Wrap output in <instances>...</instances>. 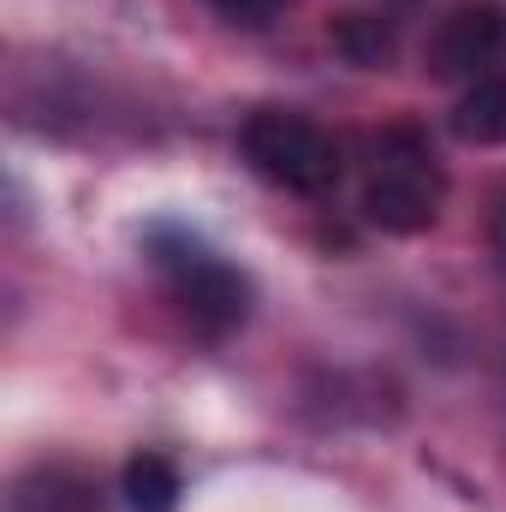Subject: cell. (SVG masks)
Listing matches in <instances>:
<instances>
[{
    "instance_id": "4",
    "label": "cell",
    "mask_w": 506,
    "mask_h": 512,
    "mask_svg": "<svg viewBox=\"0 0 506 512\" xmlns=\"http://www.w3.org/2000/svg\"><path fill=\"white\" fill-rule=\"evenodd\" d=\"M501 54H506V12L501 6H459L423 42V72L429 78H477Z\"/></svg>"
},
{
    "instance_id": "5",
    "label": "cell",
    "mask_w": 506,
    "mask_h": 512,
    "mask_svg": "<svg viewBox=\"0 0 506 512\" xmlns=\"http://www.w3.org/2000/svg\"><path fill=\"white\" fill-rule=\"evenodd\" d=\"M447 131H453L465 149H501L506 143V78H477V84L453 102Z\"/></svg>"
},
{
    "instance_id": "7",
    "label": "cell",
    "mask_w": 506,
    "mask_h": 512,
    "mask_svg": "<svg viewBox=\"0 0 506 512\" xmlns=\"http://www.w3.org/2000/svg\"><path fill=\"white\" fill-rule=\"evenodd\" d=\"M334 48H340L352 66H381V60L393 54V36H387V24H381V18L352 12V18H340V24H334Z\"/></svg>"
},
{
    "instance_id": "9",
    "label": "cell",
    "mask_w": 506,
    "mask_h": 512,
    "mask_svg": "<svg viewBox=\"0 0 506 512\" xmlns=\"http://www.w3.org/2000/svg\"><path fill=\"white\" fill-rule=\"evenodd\" d=\"M489 233H495V251H501V262H506V191L495 197V221H489Z\"/></svg>"
},
{
    "instance_id": "8",
    "label": "cell",
    "mask_w": 506,
    "mask_h": 512,
    "mask_svg": "<svg viewBox=\"0 0 506 512\" xmlns=\"http://www.w3.org/2000/svg\"><path fill=\"white\" fill-rule=\"evenodd\" d=\"M215 6H221L227 18H239V24H262V18H268L280 0H215Z\"/></svg>"
},
{
    "instance_id": "6",
    "label": "cell",
    "mask_w": 506,
    "mask_h": 512,
    "mask_svg": "<svg viewBox=\"0 0 506 512\" xmlns=\"http://www.w3.org/2000/svg\"><path fill=\"white\" fill-rule=\"evenodd\" d=\"M120 495H126L131 512H173L179 495H185L179 465L161 459V453H137V459L126 465V477H120Z\"/></svg>"
},
{
    "instance_id": "1",
    "label": "cell",
    "mask_w": 506,
    "mask_h": 512,
    "mask_svg": "<svg viewBox=\"0 0 506 512\" xmlns=\"http://www.w3.org/2000/svg\"><path fill=\"white\" fill-rule=\"evenodd\" d=\"M441 161L429 155V143L417 131H387L376 143V167L364 179V215L370 227L393 233V239H417L441 221Z\"/></svg>"
},
{
    "instance_id": "3",
    "label": "cell",
    "mask_w": 506,
    "mask_h": 512,
    "mask_svg": "<svg viewBox=\"0 0 506 512\" xmlns=\"http://www.w3.org/2000/svg\"><path fill=\"white\" fill-rule=\"evenodd\" d=\"M239 149L268 185L292 197H328L340 185V143L292 108H256L239 131Z\"/></svg>"
},
{
    "instance_id": "2",
    "label": "cell",
    "mask_w": 506,
    "mask_h": 512,
    "mask_svg": "<svg viewBox=\"0 0 506 512\" xmlns=\"http://www.w3.org/2000/svg\"><path fill=\"white\" fill-rule=\"evenodd\" d=\"M149 256L167 274V292L191 316V328H203V334L245 328V316H251V280L233 262H221L209 245H197V239H185L173 227H155L149 233Z\"/></svg>"
}]
</instances>
